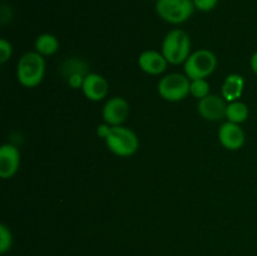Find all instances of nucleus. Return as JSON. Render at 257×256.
<instances>
[{
  "instance_id": "obj_14",
  "label": "nucleus",
  "mask_w": 257,
  "mask_h": 256,
  "mask_svg": "<svg viewBox=\"0 0 257 256\" xmlns=\"http://www.w3.org/2000/svg\"><path fill=\"white\" fill-rule=\"evenodd\" d=\"M59 49V40L57 37L50 33H44L40 34L39 37L35 39V52L42 54L43 57H48V55H53L57 53Z\"/></svg>"
},
{
  "instance_id": "obj_1",
  "label": "nucleus",
  "mask_w": 257,
  "mask_h": 256,
  "mask_svg": "<svg viewBox=\"0 0 257 256\" xmlns=\"http://www.w3.org/2000/svg\"><path fill=\"white\" fill-rule=\"evenodd\" d=\"M45 74V60L38 52H27L17 65L18 82L25 88H34L42 83Z\"/></svg>"
},
{
  "instance_id": "obj_22",
  "label": "nucleus",
  "mask_w": 257,
  "mask_h": 256,
  "mask_svg": "<svg viewBox=\"0 0 257 256\" xmlns=\"http://www.w3.org/2000/svg\"><path fill=\"white\" fill-rule=\"evenodd\" d=\"M250 65H251V69H252V72L257 75V50L255 53H253L252 57H251Z\"/></svg>"
},
{
  "instance_id": "obj_11",
  "label": "nucleus",
  "mask_w": 257,
  "mask_h": 256,
  "mask_svg": "<svg viewBox=\"0 0 257 256\" xmlns=\"http://www.w3.org/2000/svg\"><path fill=\"white\" fill-rule=\"evenodd\" d=\"M20 152L15 146L3 145L0 147V177L12 178L19 170Z\"/></svg>"
},
{
  "instance_id": "obj_9",
  "label": "nucleus",
  "mask_w": 257,
  "mask_h": 256,
  "mask_svg": "<svg viewBox=\"0 0 257 256\" xmlns=\"http://www.w3.org/2000/svg\"><path fill=\"white\" fill-rule=\"evenodd\" d=\"M218 140L226 150L237 151L245 145L246 136L240 124L226 122L218 130Z\"/></svg>"
},
{
  "instance_id": "obj_21",
  "label": "nucleus",
  "mask_w": 257,
  "mask_h": 256,
  "mask_svg": "<svg viewBox=\"0 0 257 256\" xmlns=\"http://www.w3.org/2000/svg\"><path fill=\"white\" fill-rule=\"evenodd\" d=\"M110 127H112V125L107 124V123H103V124L98 125V128H97L98 137H100V138L107 137L108 133H109V131H110Z\"/></svg>"
},
{
  "instance_id": "obj_6",
  "label": "nucleus",
  "mask_w": 257,
  "mask_h": 256,
  "mask_svg": "<svg viewBox=\"0 0 257 256\" xmlns=\"http://www.w3.org/2000/svg\"><path fill=\"white\" fill-rule=\"evenodd\" d=\"M191 79L185 74L171 73L158 82V94L168 102H180L190 94Z\"/></svg>"
},
{
  "instance_id": "obj_2",
  "label": "nucleus",
  "mask_w": 257,
  "mask_h": 256,
  "mask_svg": "<svg viewBox=\"0 0 257 256\" xmlns=\"http://www.w3.org/2000/svg\"><path fill=\"white\" fill-rule=\"evenodd\" d=\"M108 150L119 157H130L135 155L140 147V140L132 130L123 125L110 127L109 133L104 138Z\"/></svg>"
},
{
  "instance_id": "obj_18",
  "label": "nucleus",
  "mask_w": 257,
  "mask_h": 256,
  "mask_svg": "<svg viewBox=\"0 0 257 256\" xmlns=\"http://www.w3.org/2000/svg\"><path fill=\"white\" fill-rule=\"evenodd\" d=\"M13 54V47L10 44V42H8L7 39L0 40V63L4 64L8 60L10 59Z\"/></svg>"
},
{
  "instance_id": "obj_3",
  "label": "nucleus",
  "mask_w": 257,
  "mask_h": 256,
  "mask_svg": "<svg viewBox=\"0 0 257 256\" xmlns=\"http://www.w3.org/2000/svg\"><path fill=\"white\" fill-rule=\"evenodd\" d=\"M162 54L170 64L185 63L191 54V39L187 33L181 29L168 32L162 43Z\"/></svg>"
},
{
  "instance_id": "obj_17",
  "label": "nucleus",
  "mask_w": 257,
  "mask_h": 256,
  "mask_svg": "<svg viewBox=\"0 0 257 256\" xmlns=\"http://www.w3.org/2000/svg\"><path fill=\"white\" fill-rule=\"evenodd\" d=\"M13 246V235L12 231L5 226L4 223L0 225V252L5 253L12 248Z\"/></svg>"
},
{
  "instance_id": "obj_20",
  "label": "nucleus",
  "mask_w": 257,
  "mask_h": 256,
  "mask_svg": "<svg viewBox=\"0 0 257 256\" xmlns=\"http://www.w3.org/2000/svg\"><path fill=\"white\" fill-rule=\"evenodd\" d=\"M85 75L82 73H72V74L67 75L68 84L73 88V89H78V88H82L83 82H84Z\"/></svg>"
},
{
  "instance_id": "obj_7",
  "label": "nucleus",
  "mask_w": 257,
  "mask_h": 256,
  "mask_svg": "<svg viewBox=\"0 0 257 256\" xmlns=\"http://www.w3.org/2000/svg\"><path fill=\"white\" fill-rule=\"evenodd\" d=\"M130 115V103L122 97H112L105 102L102 109L104 123L112 125H122Z\"/></svg>"
},
{
  "instance_id": "obj_13",
  "label": "nucleus",
  "mask_w": 257,
  "mask_h": 256,
  "mask_svg": "<svg viewBox=\"0 0 257 256\" xmlns=\"http://www.w3.org/2000/svg\"><path fill=\"white\" fill-rule=\"evenodd\" d=\"M243 88H245V79L240 74H230L226 77L221 88V95L230 102H235L242 97Z\"/></svg>"
},
{
  "instance_id": "obj_5",
  "label": "nucleus",
  "mask_w": 257,
  "mask_h": 256,
  "mask_svg": "<svg viewBox=\"0 0 257 256\" xmlns=\"http://www.w3.org/2000/svg\"><path fill=\"white\" fill-rule=\"evenodd\" d=\"M195 12L192 0H157L156 13L161 19L170 24L187 22Z\"/></svg>"
},
{
  "instance_id": "obj_10",
  "label": "nucleus",
  "mask_w": 257,
  "mask_h": 256,
  "mask_svg": "<svg viewBox=\"0 0 257 256\" xmlns=\"http://www.w3.org/2000/svg\"><path fill=\"white\" fill-rule=\"evenodd\" d=\"M108 89H109V85L103 75L97 74V73H88L85 75L82 90L87 99L92 102H99L107 97Z\"/></svg>"
},
{
  "instance_id": "obj_16",
  "label": "nucleus",
  "mask_w": 257,
  "mask_h": 256,
  "mask_svg": "<svg viewBox=\"0 0 257 256\" xmlns=\"http://www.w3.org/2000/svg\"><path fill=\"white\" fill-rule=\"evenodd\" d=\"M190 94L193 97L197 98L198 100L202 98L207 97L210 93V83L206 79H193L191 80V87H190Z\"/></svg>"
},
{
  "instance_id": "obj_15",
  "label": "nucleus",
  "mask_w": 257,
  "mask_h": 256,
  "mask_svg": "<svg viewBox=\"0 0 257 256\" xmlns=\"http://www.w3.org/2000/svg\"><path fill=\"white\" fill-rule=\"evenodd\" d=\"M248 113H250V110H248V107L246 103L241 102V100H235V102H230L227 104L226 118L228 119V122L241 124V123L247 120Z\"/></svg>"
},
{
  "instance_id": "obj_8",
  "label": "nucleus",
  "mask_w": 257,
  "mask_h": 256,
  "mask_svg": "<svg viewBox=\"0 0 257 256\" xmlns=\"http://www.w3.org/2000/svg\"><path fill=\"white\" fill-rule=\"evenodd\" d=\"M227 100L222 95L208 94L207 97L198 100L197 112L206 120H220L226 117Z\"/></svg>"
},
{
  "instance_id": "obj_4",
  "label": "nucleus",
  "mask_w": 257,
  "mask_h": 256,
  "mask_svg": "<svg viewBox=\"0 0 257 256\" xmlns=\"http://www.w3.org/2000/svg\"><path fill=\"white\" fill-rule=\"evenodd\" d=\"M217 67V58L211 50L200 49L191 53L185 62V73L191 80L206 79Z\"/></svg>"
},
{
  "instance_id": "obj_19",
  "label": "nucleus",
  "mask_w": 257,
  "mask_h": 256,
  "mask_svg": "<svg viewBox=\"0 0 257 256\" xmlns=\"http://www.w3.org/2000/svg\"><path fill=\"white\" fill-rule=\"evenodd\" d=\"M195 9L200 12H211L215 9L218 4V0H192Z\"/></svg>"
},
{
  "instance_id": "obj_12",
  "label": "nucleus",
  "mask_w": 257,
  "mask_h": 256,
  "mask_svg": "<svg viewBox=\"0 0 257 256\" xmlns=\"http://www.w3.org/2000/svg\"><path fill=\"white\" fill-rule=\"evenodd\" d=\"M168 62L162 54L157 50H145L138 57V67L141 70L151 75H158L167 69Z\"/></svg>"
}]
</instances>
